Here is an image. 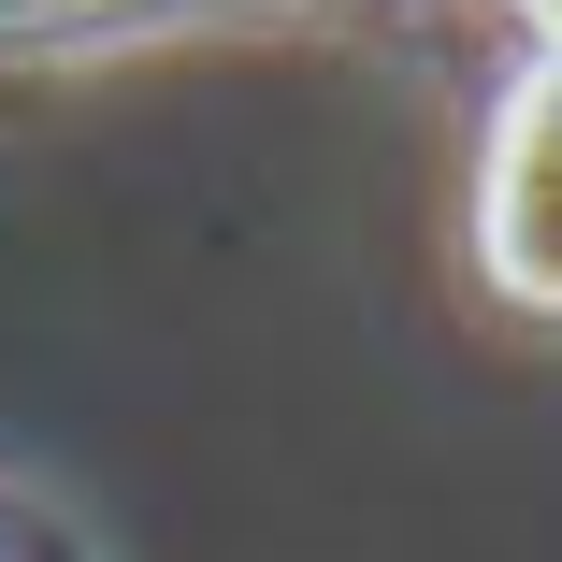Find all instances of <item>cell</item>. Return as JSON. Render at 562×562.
<instances>
[{"mask_svg": "<svg viewBox=\"0 0 562 562\" xmlns=\"http://www.w3.org/2000/svg\"><path fill=\"white\" fill-rule=\"evenodd\" d=\"M476 260H491V289L562 317V87L548 72H519L505 131L476 159Z\"/></svg>", "mask_w": 562, "mask_h": 562, "instance_id": "1", "label": "cell"}]
</instances>
